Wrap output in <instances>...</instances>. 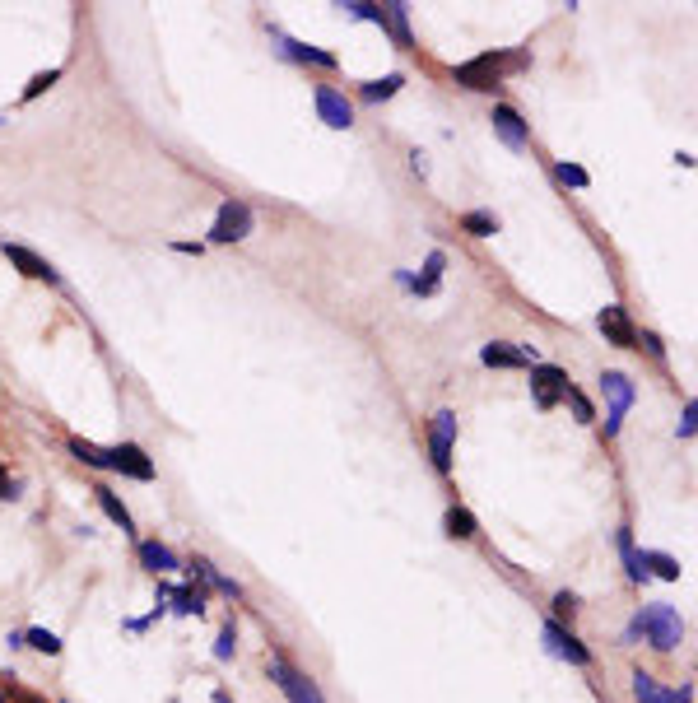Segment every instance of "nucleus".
<instances>
[{"mask_svg": "<svg viewBox=\"0 0 698 703\" xmlns=\"http://www.w3.org/2000/svg\"><path fill=\"white\" fill-rule=\"evenodd\" d=\"M638 634H647V643L657 652H675L685 643V620H680L671 606H643L629 629V638H638Z\"/></svg>", "mask_w": 698, "mask_h": 703, "instance_id": "nucleus-1", "label": "nucleus"}, {"mask_svg": "<svg viewBox=\"0 0 698 703\" xmlns=\"http://www.w3.org/2000/svg\"><path fill=\"white\" fill-rule=\"evenodd\" d=\"M508 66H522V56L484 52V56H475V61H466V66H457V84H466V89H494Z\"/></svg>", "mask_w": 698, "mask_h": 703, "instance_id": "nucleus-2", "label": "nucleus"}, {"mask_svg": "<svg viewBox=\"0 0 698 703\" xmlns=\"http://www.w3.org/2000/svg\"><path fill=\"white\" fill-rule=\"evenodd\" d=\"M270 680L280 685L284 699H289V703H326V699H322V690H317V685H312V680L303 676V671H298V666L289 662V657H280V652L270 657Z\"/></svg>", "mask_w": 698, "mask_h": 703, "instance_id": "nucleus-3", "label": "nucleus"}, {"mask_svg": "<svg viewBox=\"0 0 698 703\" xmlns=\"http://www.w3.org/2000/svg\"><path fill=\"white\" fill-rule=\"evenodd\" d=\"M252 224H256L252 205H247V201H224V205H219V215H215L210 238H215V243H242V238L252 233Z\"/></svg>", "mask_w": 698, "mask_h": 703, "instance_id": "nucleus-4", "label": "nucleus"}, {"mask_svg": "<svg viewBox=\"0 0 698 703\" xmlns=\"http://www.w3.org/2000/svg\"><path fill=\"white\" fill-rule=\"evenodd\" d=\"M452 443H457V415L438 410L429 424V447H433V466L443 475H452Z\"/></svg>", "mask_w": 698, "mask_h": 703, "instance_id": "nucleus-5", "label": "nucleus"}, {"mask_svg": "<svg viewBox=\"0 0 698 703\" xmlns=\"http://www.w3.org/2000/svg\"><path fill=\"white\" fill-rule=\"evenodd\" d=\"M568 387H573V382H568L564 368H554V364H536V368H531V392H536V406L540 410H550L554 401H564Z\"/></svg>", "mask_w": 698, "mask_h": 703, "instance_id": "nucleus-6", "label": "nucleus"}, {"mask_svg": "<svg viewBox=\"0 0 698 703\" xmlns=\"http://www.w3.org/2000/svg\"><path fill=\"white\" fill-rule=\"evenodd\" d=\"M601 387H605V396H610L605 433H619V424H624V415H629V406H633V382L624 378V373H601Z\"/></svg>", "mask_w": 698, "mask_h": 703, "instance_id": "nucleus-7", "label": "nucleus"}, {"mask_svg": "<svg viewBox=\"0 0 698 703\" xmlns=\"http://www.w3.org/2000/svg\"><path fill=\"white\" fill-rule=\"evenodd\" d=\"M545 643H550V652L554 657H564V662H573V666H587L591 662V648L582 643L573 629H564L559 620H545Z\"/></svg>", "mask_w": 698, "mask_h": 703, "instance_id": "nucleus-8", "label": "nucleus"}, {"mask_svg": "<svg viewBox=\"0 0 698 703\" xmlns=\"http://www.w3.org/2000/svg\"><path fill=\"white\" fill-rule=\"evenodd\" d=\"M480 364L489 368H536V350L531 345H503V340H494V345H484L480 350Z\"/></svg>", "mask_w": 698, "mask_h": 703, "instance_id": "nucleus-9", "label": "nucleus"}, {"mask_svg": "<svg viewBox=\"0 0 698 703\" xmlns=\"http://www.w3.org/2000/svg\"><path fill=\"white\" fill-rule=\"evenodd\" d=\"M633 699H638V703H689V699H694V690H689V685H680V690H666L657 676L633 671Z\"/></svg>", "mask_w": 698, "mask_h": 703, "instance_id": "nucleus-10", "label": "nucleus"}, {"mask_svg": "<svg viewBox=\"0 0 698 703\" xmlns=\"http://www.w3.org/2000/svg\"><path fill=\"white\" fill-rule=\"evenodd\" d=\"M317 112H322V122L336 126V131H349V126H354V103H349L340 89H331V84L317 89Z\"/></svg>", "mask_w": 698, "mask_h": 703, "instance_id": "nucleus-11", "label": "nucleus"}, {"mask_svg": "<svg viewBox=\"0 0 698 703\" xmlns=\"http://www.w3.org/2000/svg\"><path fill=\"white\" fill-rule=\"evenodd\" d=\"M596 326H601V331H605V340H610V345H619V350H633V345H638V331H633L629 312L619 308V303H610V308H601V317H596Z\"/></svg>", "mask_w": 698, "mask_h": 703, "instance_id": "nucleus-12", "label": "nucleus"}, {"mask_svg": "<svg viewBox=\"0 0 698 703\" xmlns=\"http://www.w3.org/2000/svg\"><path fill=\"white\" fill-rule=\"evenodd\" d=\"M108 466H112V471H121V475H131V480H154V461H149L135 443L112 447V452H108Z\"/></svg>", "mask_w": 698, "mask_h": 703, "instance_id": "nucleus-13", "label": "nucleus"}, {"mask_svg": "<svg viewBox=\"0 0 698 703\" xmlns=\"http://www.w3.org/2000/svg\"><path fill=\"white\" fill-rule=\"evenodd\" d=\"M5 257L14 261V266H19V271L24 275H33V280H47V284H61V271H52V261H42V257H33V252H28V247H5Z\"/></svg>", "mask_w": 698, "mask_h": 703, "instance_id": "nucleus-14", "label": "nucleus"}, {"mask_svg": "<svg viewBox=\"0 0 698 703\" xmlns=\"http://www.w3.org/2000/svg\"><path fill=\"white\" fill-rule=\"evenodd\" d=\"M494 131L503 136V145H512V149L531 145V131H526V122L512 108H494Z\"/></svg>", "mask_w": 698, "mask_h": 703, "instance_id": "nucleus-15", "label": "nucleus"}, {"mask_svg": "<svg viewBox=\"0 0 698 703\" xmlns=\"http://www.w3.org/2000/svg\"><path fill=\"white\" fill-rule=\"evenodd\" d=\"M140 564L163 578V573H173V568H177V555L168 550V545H159V541H140Z\"/></svg>", "mask_w": 698, "mask_h": 703, "instance_id": "nucleus-16", "label": "nucleus"}, {"mask_svg": "<svg viewBox=\"0 0 698 703\" xmlns=\"http://www.w3.org/2000/svg\"><path fill=\"white\" fill-rule=\"evenodd\" d=\"M647 568H652L657 578H666V582L680 578V559L661 555V550H643V555H638V573H643V578H647Z\"/></svg>", "mask_w": 698, "mask_h": 703, "instance_id": "nucleus-17", "label": "nucleus"}, {"mask_svg": "<svg viewBox=\"0 0 698 703\" xmlns=\"http://www.w3.org/2000/svg\"><path fill=\"white\" fill-rule=\"evenodd\" d=\"M382 28H391V38L401 42V47H410V10L405 5H382Z\"/></svg>", "mask_w": 698, "mask_h": 703, "instance_id": "nucleus-18", "label": "nucleus"}, {"mask_svg": "<svg viewBox=\"0 0 698 703\" xmlns=\"http://www.w3.org/2000/svg\"><path fill=\"white\" fill-rule=\"evenodd\" d=\"M94 494H98V508H103V513H108L112 522H117V527L126 531V536H131V531H135V522H131V513H126V503H121L117 494H112V489H103V485H98Z\"/></svg>", "mask_w": 698, "mask_h": 703, "instance_id": "nucleus-19", "label": "nucleus"}, {"mask_svg": "<svg viewBox=\"0 0 698 703\" xmlns=\"http://www.w3.org/2000/svg\"><path fill=\"white\" fill-rule=\"evenodd\" d=\"M159 592L177 601V606H173L177 615H201V610H205V592H196V587H159Z\"/></svg>", "mask_w": 698, "mask_h": 703, "instance_id": "nucleus-20", "label": "nucleus"}, {"mask_svg": "<svg viewBox=\"0 0 698 703\" xmlns=\"http://www.w3.org/2000/svg\"><path fill=\"white\" fill-rule=\"evenodd\" d=\"M284 52L294 56V61H308V66L336 70V56H331V52H317V47H303V42H294V38H284Z\"/></svg>", "mask_w": 698, "mask_h": 703, "instance_id": "nucleus-21", "label": "nucleus"}, {"mask_svg": "<svg viewBox=\"0 0 698 703\" xmlns=\"http://www.w3.org/2000/svg\"><path fill=\"white\" fill-rule=\"evenodd\" d=\"M461 229H466L470 238H494V233H498V219L489 215V210H470V215H461Z\"/></svg>", "mask_w": 698, "mask_h": 703, "instance_id": "nucleus-22", "label": "nucleus"}, {"mask_svg": "<svg viewBox=\"0 0 698 703\" xmlns=\"http://www.w3.org/2000/svg\"><path fill=\"white\" fill-rule=\"evenodd\" d=\"M447 536L470 541V536H475V517H470L466 508H447Z\"/></svg>", "mask_w": 698, "mask_h": 703, "instance_id": "nucleus-23", "label": "nucleus"}, {"mask_svg": "<svg viewBox=\"0 0 698 703\" xmlns=\"http://www.w3.org/2000/svg\"><path fill=\"white\" fill-rule=\"evenodd\" d=\"M443 266H447L443 252H429V266H424V280L415 284V294H433V289H438V280H443Z\"/></svg>", "mask_w": 698, "mask_h": 703, "instance_id": "nucleus-24", "label": "nucleus"}, {"mask_svg": "<svg viewBox=\"0 0 698 703\" xmlns=\"http://www.w3.org/2000/svg\"><path fill=\"white\" fill-rule=\"evenodd\" d=\"M401 75H387V80H373V84H363V103H382V98H391L396 89H401Z\"/></svg>", "mask_w": 698, "mask_h": 703, "instance_id": "nucleus-25", "label": "nucleus"}, {"mask_svg": "<svg viewBox=\"0 0 698 703\" xmlns=\"http://www.w3.org/2000/svg\"><path fill=\"white\" fill-rule=\"evenodd\" d=\"M191 568H196V578H205V582H210V587H219V592H224V596H242V587H238V582L219 578V573H215V568H210V564H205V559H196V564H191Z\"/></svg>", "mask_w": 698, "mask_h": 703, "instance_id": "nucleus-26", "label": "nucleus"}, {"mask_svg": "<svg viewBox=\"0 0 698 703\" xmlns=\"http://www.w3.org/2000/svg\"><path fill=\"white\" fill-rule=\"evenodd\" d=\"M70 452H75L84 466H108V452H103V447H94V443H84V438H70Z\"/></svg>", "mask_w": 698, "mask_h": 703, "instance_id": "nucleus-27", "label": "nucleus"}, {"mask_svg": "<svg viewBox=\"0 0 698 703\" xmlns=\"http://www.w3.org/2000/svg\"><path fill=\"white\" fill-rule=\"evenodd\" d=\"M619 555H624V568H629V578H633V582H643V573H638V550H633L629 527H619Z\"/></svg>", "mask_w": 698, "mask_h": 703, "instance_id": "nucleus-28", "label": "nucleus"}, {"mask_svg": "<svg viewBox=\"0 0 698 703\" xmlns=\"http://www.w3.org/2000/svg\"><path fill=\"white\" fill-rule=\"evenodd\" d=\"M28 648H38V652H47V657H56V652H61V638L47 634V629H28Z\"/></svg>", "mask_w": 698, "mask_h": 703, "instance_id": "nucleus-29", "label": "nucleus"}, {"mask_svg": "<svg viewBox=\"0 0 698 703\" xmlns=\"http://www.w3.org/2000/svg\"><path fill=\"white\" fill-rule=\"evenodd\" d=\"M564 401H568V406H573V415H578L582 424H591V420H596V410H591V401L578 392V387H568V392H564Z\"/></svg>", "mask_w": 698, "mask_h": 703, "instance_id": "nucleus-30", "label": "nucleus"}, {"mask_svg": "<svg viewBox=\"0 0 698 703\" xmlns=\"http://www.w3.org/2000/svg\"><path fill=\"white\" fill-rule=\"evenodd\" d=\"M554 177H559L564 187H587V173H582L578 163H559V168H554Z\"/></svg>", "mask_w": 698, "mask_h": 703, "instance_id": "nucleus-31", "label": "nucleus"}, {"mask_svg": "<svg viewBox=\"0 0 698 703\" xmlns=\"http://www.w3.org/2000/svg\"><path fill=\"white\" fill-rule=\"evenodd\" d=\"M233 643H238V634H233V624H224V629H219V643H215L219 662H229V657H233Z\"/></svg>", "mask_w": 698, "mask_h": 703, "instance_id": "nucleus-32", "label": "nucleus"}, {"mask_svg": "<svg viewBox=\"0 0 698 703\" xmlns=\"http://www.w3.org/2000/svg\"><path fill=\"white\" fill-rule=\"evenodd\" d=\"M345 10L354 14V19H373V24H382V5H363L359 0V5H345Z\"/></svg>", "mask_w": 698, "mask_h": 703, "instance_id": "nucleus-33", "label": "nucleus"}, {"mask_svg": "<svg viewBox=\"0 0 698 703\" xmlns=\"http://www.w3.org/2000/svg\"><path fill=\"white\" fill-rule=\"evenodd\" d=\"M554 610L573 620V610H578V596H573V592H559V596H554Z\"/></svg>", "mask_w": 698, "mask_h": 703, "instance_id": "nucleus-34", "label": "nucleus"}, {"mask_svg": "<svg viewBox=\"0 0 698 703\" xmlns=\"http://www.w3.org/2000/svg\"><path fill=\"white\" fill-rule=\"evenodd\" d=\"M47 84H56V70H47V75H38V80H33V84H28V89H24V98H38L42 89H47Z\"/></svg>", "mask_w": 698, "mask_h": 703, "instance_id": "nucleus-35", "label": "nucleus"}, {"mask_svg": "<svg viewBox=\"0 0 698 703\" xmlns=\"http://www.w3.org/2000/svg\"><path fill=\"white\" fill-rule=\"evenodd\" d=\"M694 415H698V410H694V401H689V406H685V420H680V438H694Z\"/></svg>", "mask_w": 698, "mask_h": 703, "instance_id": "nucleus-36", "label": "nucleus"}, {"mask_svg": "<svg viewBox=\"0 0 698 703\" xmlns=\"http://www.w3.org/2000/svg\"><path fill=\"white\" fill-rule=\"evenodd\" d=\"M0 703H5V690H0Z\"/></svg>", "mask_w": 698, "mask_h": 703, "instance_id": "nucleus-37", "label": "nucleus"}]
</instances>
